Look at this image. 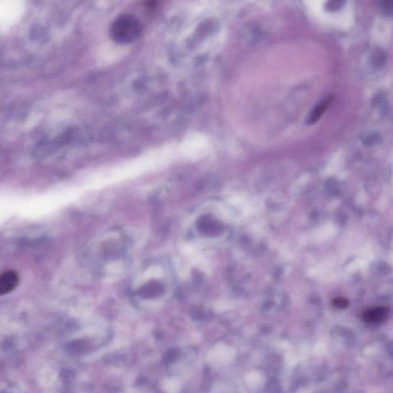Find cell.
<instances>
[{
	"instance_id": "obj_3",
	"label": "cell",
	"mask_w": 393,
	"mask_h": 393,
	"mask_svg": "<svg viewBox=\"0 0 393 393\" xmlns=\"http://www.w3.org/2000/svg\"><path fill=\"white\" fill-rule=\"evenodd\" d=\"M388 312L389 310L387 307L369 309L363 313V320L367 323H380L386 318Z\"/></svg>"
},
{
	"instance_id": "obj_1",
	"label": "cell",
	"mask_w": 393,
	"mask_h": 393,
	"mask_svg": "<svg viewBox=\"0 0 393 393\" xmlns=\"http://www.w3.org/2000/svg\"><path fill=\"white\" fill-rule=\"evenodd\" d=\"M142 32L139 20L130 14H123L114 20L111 25L110 36L119 44H130L137 40Z\"/></svg>"
},
{
	"instance_id": "obj_2",
	"label": "cell",
	"mask_w": 393,
	"mask_h": 393,
	"mask_svg": "<svg viewBox=\"0 0 393 393\" xmlns=\"http://www.w3.org/2000/svg\"><path fill=\"white\" fill-rule=\"evenodd\" d=\"M19 283V277L16 272L7 270L0 275V296L13 292Z\"/></svg>"
},
{
	"instance_id": "obj_7",
	"label": "cell",
	"mask_w": 393,
	"mask_h": 393,
	"mask_svg": "<svg viewBox=\"0 0 393 393\" xmlns=\"http://www.w3.org/2000/svg\"><path fill=\"white\" fill-rule=\"evenodd\" d=\"M380 10L385 16H391L392 14L393 4L391 1H383L379 4Z\"/></svg>"
},
{
	"instance_id": "obj_5",
	"label": "cell",
	"mask_w": 393,
	"mask_h": 393,
	"mask_svg": "<svg viewBox=\"0 0 393 393\" xmlns=\"http://www.w3.org/2000/svg\"><path fill=\"white\" fill-rule=\"evenodd\" d=\"M385 62V55L382 51H377L375 53L374 56H373V66L374 67L380 69L382 67Z\"/></svg>"
},
{
	"instance_id": "obj_4",
	"label": "cell",
	"mask_w": 393,
	"mask_h": 393,
	"mask_svg": "<svg viewBox=\"0 0 393 393\" xmlns=\"http://www.w3.org/2000/svg\"><path fill=\"white\" fill-rule=\"evenodd\" d=\"M331 99H332V97H331L330 96L326 97V99H324L321 103H319V104L316 106L315 109H313V112H311L310 117H309L308 120H307L308 124L312 125V124H315L316 122H318L319 119L321 118L322 115H323L325 111L326 110L328 106H329V103H330Z\"/></svg>"
},
{
	"instance_id": "obj_6",
	"label": "cell",
	"mask_w": 393,
	"mask_h": 393,
	"mask_svg": "<svg viewBox=\"0 0 393 393\" xmlns=\"http://www.w3.org/2000/svg\"><path fill=\"white\" fill-rule=\"evenodd\" d=\"M344 4H345V3L343 1L335 0V1H329V2L326 3L325 7H326V9L328 11L335 12L340 10L343 7Z\"/></svg>"
},
{
	"instance_id": "obj_8",
	"label": "cell",
	"mask_w": 393,
	"mask_h": 393,
	"mask_svg": "<svg viewBox=\"0 0 393 393\" xmlns=\"http://www.w3.org/2000/svg\"><path fill=\"white\" fill-rule=\"evenodd\" d=\"M379 141H380V137L379 135H376L375 134H369L365 138L364 143L367 145H372V144H376Z\"/></svg>"
},
{
	"instance_id": "obj_9",
	"label": "cell",
	"mask_w": 393,
	"mask_h": 393,
	"mask_svg": "<svg viewBox=\"0 0 393 393\" xmlns=\"http://www.w3.org/2000/svg\"><path fill=\"white\" fill-rule=\"evenodd\" d=\"M333 305L337 308H346L348 307L349 302L345 298H336L333 301Z\"/></svg>"
}]
</instances>
